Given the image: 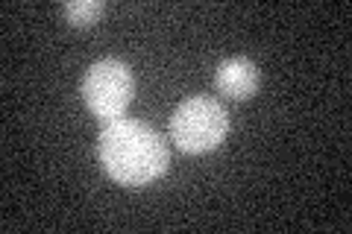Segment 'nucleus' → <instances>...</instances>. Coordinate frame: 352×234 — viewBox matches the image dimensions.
I'll return each mask as SVG.
<instances>
[{
    "label": "nucleus",
    "mask_w": 352,
    "mask_h": 234,
    "mask_svg": "<svg viewBox=\"0 0 352 234\" xmlns=\"http://www.w3.org/2000/svg\"><path fill=\"white\" fill-rule=\"evenodd\" d=\"M103 6L97 3V0H71L68 6H65V18L71 21L74 27H91L97 18H100Z\"/></svg>",
    "instance_id": "39448f33"
},
{
    "label": "nucleus",
    "mask_w": 352,
    "mask_h": 234,
    "mask_svg": "<svg viewBox=\"0 0 352 234\" xmlns=\"http://www.w3.org/2000/svg\"><path fill=\"white\" fill-rule=\"evenodd\" d=\"M135 94V82L124 62L118 59H100L88 68L82 80V97L85 106L91 108L94 117H100L103 124H112L126 111Z\"/></svg>",
    "instance_id": "7ed1b4c3"
},
{
    "label": "nucleus",
    "mask_w": 352,
    "mask_h": 234,
    "mask_svg": "<svg viewBox=\"0 0 352 234\" xmlns=\"http://www.w3.org/2000/svg\"><path fill=\"white\" fill-rule=\"evenodd\" d=\"M214 82L226 97L247 100V97L256 94V88H258V68L250 59H244V56H238V59H226L217 68Z\"/></svg>",
    "instance_id": "20e7f679"
},
{
    "label": "nucleus",
    "mask_w": 352,
    "mask_h": 234,
    "mask_svg": "<svg viewBox=\"0 0 352 234\" xmlns=\"http://www.w3.org/2000/svg\"><path fill=\"white\" fill-rule=\"evenodd\" d=\"M100 164L115 182L141 187L168 170V147L147 124L118 117L100 132Z\"/></svg>",
    "instance_id": "f257e3e1"
},
{
    "label": "nucleus",
    "mask_w": 352,
    "mask_h": 234,
    "mask_svg": "<svg viewBox=\"0 0 352 234\" xmlns=\"http://www.w3.org/2000/svg\"><path fill=\"white\" fill-rule=\"evenodd\" d=\"M229 132V115L217 100L191 97L173 111L170 138L185 152H208L214 150Z\"/></svg>",
    "instance_id": "f03ea898"
}]
</instances>
